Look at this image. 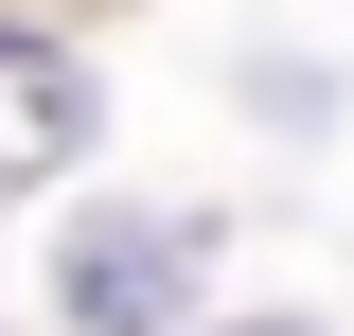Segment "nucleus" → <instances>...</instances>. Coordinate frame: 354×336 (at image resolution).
I'll return each mask as SVG.
<instances>
[{"label":"nucleus","mask_w":354,"mask_h":336,"mask_svg":"<svg viewBox=\"0 0 354 336\" xmlns=\"http://www.w3.org/2000/svg\"><path fill=\"white\" fill-rule=\"evenodd\" d=\"M71 142H88V71L53 36H0V177H53Z\"/></svg>","instance_id":"f257e3e1"},{"label":"nucleus","mask_w":354,"mask_h":336,"mask_svg":"<svg viewBox=\"0 0 354 336\" xmlns=\"http://www.w3.org/2000/svg\"><path fill=\"white\" fill-rule=\"evenodd\" d=\"M71 319H88V336H160V319H177V230H142V212L88 230V248H71Z\"/></svg>","instance_id":"f03ea898"}]
</instances>
